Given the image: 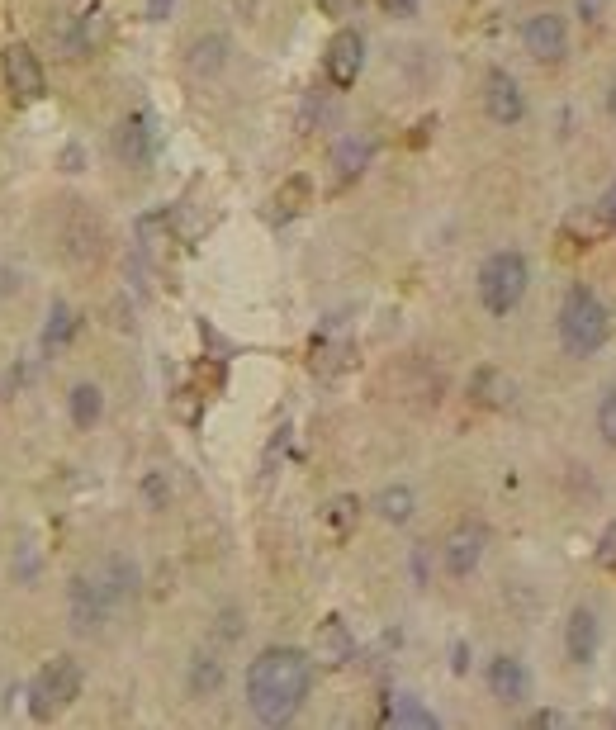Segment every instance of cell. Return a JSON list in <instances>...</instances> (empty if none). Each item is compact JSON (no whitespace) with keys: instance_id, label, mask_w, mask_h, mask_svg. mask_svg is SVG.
<instances>
[{"instance_id":"1","label":"cell","mask_w":616,"mask_h":730,"mask_svg":"<svg viewBox=\"0 0 616 730\" xmlns=\"http://www.w3.org/2000/svg\"><path fill=\"white\" fill-rule=\"evenodd\" d=\"M313 688V659L290 645H271L247 669V707L261 726H290Z\"/></svg>"},{"instance_id":"2","label":"cell","mask_w":616,"mask_h":730,"mask_svg":"<svg viewBox=\"0 0 616 730\" xmlns=\"http://www.w3.org/2000/svg\"><path fill=\"white\" fill-rule=\"evenodd\" d=\"M607 332H612L607 304H602L588 285H574V290L564 294V304H560V342H564V351H569V356H593V351H602Z\"/></svg>"},{"instance_id":"3","label":"cell","mask_w":616,"mask_h":730,"mask_svg":"<svg viewBox=\"0 0 616 730\" xmlns=\"http://www.w3.org/2000/svg\"><path fill=\"white\" fill-rule=\"evenodd\" d=\"M526 280H531V266H526L522 252H493L479 266V304H484V313L508 318L526 299Z\"/></svg>"},{"instance_id":"4","label":"cell","mask_w":616,"mask_h":730,"mask_svg":"<svg viewBox=\"0 0 616 730\" xmlns=\"http://www.w3.org/2000/svg\"><path fill=\"white\" fill-rule=\"evenodd\" d=\"M76 693H81V664H76L72 655L48 659V664L38 669V678L29 683V716H34V721H48L53 712L72 707Z\"/></svg>"},{"instance_id":"5","label":"cell","mask_w":616,"mask_h":730,"mask_svg":"<svg viewBox=\"0 0 616 730\" xmlns=\"http://www.w3.org/2000/svg\"><path fill=\"white\" fill-rule=\"evenodd\" d=\"M109 612H114V598L105 593V584L95 574H76L67 584V617H72L76 636H95L109 621Z\"/></svg>"},{"instance_id":"6","label":"cell","mask_w":616,"mask_h":730,"mask_svg":"<svg viewBox=\"0 0 616 730\" xmlns=\"http://www.w3.org/2000/svg\"><path fill=\"white\" fill-rule=\"evenodd\" d=\"M484 110H489V119L498 128H517L526 119V95L522 86H517V76L503 72V67H493L489 76H484Z\"/></svg>"},{"instance_id":"7","label":"cell","mask_w":616,"mask_h":730,"mask_svg":"<svg viewBox=\"0 0 616 730\" xmlns=\"http://www.w3.org/2000/svg\"><path fill=\"white\" fill-rule=\"evenodd\" d=\"M484 560V527H474V522H460V527L441 541V569L451 574V579H470L474 569Z\"/></svg>"},{"instance_id":"8","label":"cell","mask_w":616,"mask_h":730,"mask_svg":"<svg viewBox=\"0 0 616 730\" xmlns=\"http://www.w3.org/2000/svg\"><path fill=\"white\" fill-rule=\"evenodd\" d=\"M522 43L536 62H560L569 53V24H564V15H550V10L531 15L522 24Z\"/></svg>"},{"instance_id":"9","label":"cell","mask_w":616,"mask_h":730,"mask_svg":"<svg viewBox=\"0 0 616 730\" xmlns=\"http://www.w3.org/2000/svg\"><path fill=\"white\" fill-rule=\"evenodd\" d=\"M323 67H327V81H332L337 91L356 86V76H361V67H365V38L356 34V29H342V34H332Z\"/></svg>"},{"instance_id":"10","label":"cell","mask_w":616,"mask_h":730,"mask_svg":"<svg viewBox=\"0 0 616 730\" xmlns=\"http://www.w3.org/2000/svg\"><path fill=\"white\" fill-rule=\"evenodd\" d=\"M5 81H10V91L19 100H43L48 95V76L38 67L34 48H24V43H10L5 48Z\"/></svg>"},{"instance_id":"11","label":"cell","mask_w":616,"mask_h":730,"mask_svg":"<svg viewBox=\"0 0 616 730\" xmlns=\"http://www.w3.org/2000/svg\"><path fill=\"white\" fill-rule=\"evenodd\" d=\"M484 678H489V693L498 697L503 707H517V702H526V693H531V674H526L522 659H512V655H493Z\"/></svg>"},{"instance_id":"12","label":"cell","mask_w":616,"mask_h":730,"mask_svg":"<svg viewBox=\"0 0 616 730\" xmlns=\"http://www.w3.org/2000/svg\"><path fill=\"white\" fill-rule=\"evenodd\" d=\"M152 147H157V138H152V119H147V114H128L124 124L114 128V152H119V162L133 166V171L152 162Z\"/></svg>"},{"instance_id":"13","label":"cell","mask_w":616,"mask_h":730,"mask_svg":"<svg viewBox=\"0 0 616 730\" xmlns=\"http://www.w3.org/2000/svg\"><path fill=\"white\" fill-rule=\"evenodd\" d=\"M313 659L318 664H327V669H342V664H351L356 659V636L346 631L342 617H327L318 631H313Z\"/></svg>"},{"instance_id":"14","label":"cell","mask_w":616,"mask_h":730,"mask_svg":"<svg viewBox=\"0 0 616 730\" xmlns=\"http://www.w3.org/2000/svg\"><path fill=\"white\" fill-rule=\"evenodd\" d=\"M598 617L588 612V607H574L569 612V621H564V650H569V664H593V655H598Z\"/></svg>"},{"instance_id":"15","label":"cell","mask_w":616,"mask_h":730,"mask_svg":"<svg viewBox=\"0 0 616 730\" xmlns=\"http://www.w3.org/2000/svg\"><path fill=\"white\" fill-rule=\"evenodd\" d=\"M95 579L105 584V593L114 603H128V598L138 593V584H143V574H138V565H133L128 555H105V565H100Z\"/></svg>"},{"instance_id":"16","label":"cell","mask_w":616,"mask_h":730,"mask_svg":"<svg viewBox=\"0 0 616 730\" xmlns=\"http://www.w3.org/2000/svg\"><path fill=\"white\" fill-rule=\"evenodd\" d=\"M512 394H517V384H512L503 370H493V365H479L470 375V399L484 403V408H508Z\"/></svg>"},{"instance_id":"17","label":"cell","mask_w":616,"mask_h":730,"mask_svg":"<svg viewBox=\"0 0 616 730\" xmlns=\"http://www.w3.org/2000/svg\"><path fill=\"white\" fill-rule=\"evenodd\" d=\"M67 57H91L100 43H105V10L100 5H91L86 15H76V24L67 29Z\"/></svg>"},{"instance_id":"18","label":"cell","mask_w":616,"mask_h":730,"mask_svg":"<svg viewBox=\"0 0 616 730\" xmlns=\"http://www.w3.org/2000/svg\"><path fill=\"white\" fill-rule=\"evenodd\" d=\"M67 413H72L76 432H91L95 422L105 418V394H100V384H91V380L72 384V394H67Z\"/></svg>"},{"instance_id":"19","label":"cell","mask_w":616,"mask_h":730,"mask_svg":"<svg viewBox=\"0 0 616 730\" xmlns=\"http://www.w3.org/2000/svg\"><path fill=\"white\" fill-rule=\"evenodd\" d=\"M370 157H375V143H370L365 133H346L342 143L332 147V166H337L342 181H356L365 166H370Z\"/></svg>"},{"instance_id":"20","label":"cell","mask_w":616,"mask_h":730,"mask_svg":"<svg viewBox=\"0 0 616 730\" xmlns=\"http://www.w3.org/2000/svg\"><path fill=\"white\" fill-rule=\"evenodd\" d=\"M185 688L190 697H214L223 688V659L200 650V655H190V669H185Z\"/></svg>"},{"instance_id":"21","label":"cell","mask_w":616,"mask_h":730,"mask_svg":"<svg viewBox=\"0 0 616 730\" xmlns=\"http://www.w3.org/2000/svg\"><path fill=\"white\" fill-rule=\"evenodd\" d=\"M228 62V38L223 34H204L190 43V72L195 76H218Z\"/></svg>"},{"instance_id":"22","label":"cell","mask_w":616,"mask_h":730,"mask_svg":"<svg viewBox=\"0 0 616 730\" xmlns=\"http://www.w3.org/2000/svg\"><path fill=\"white\" fill-rule=\"evenodd\" d=\"M67 256H72V261H95V256H100V223L86 219V214H76L72 228H67Z\"/></svg>"},{"instance_id":"23","label":"cell","mask_w":616,"mask_h":730,"mask_svg":"<svg viewBox=\"0 0 616 730\" xmlns=\"http://www.w3.org/2000/svg\"><path fill=\"white\" fill-rule=\"evenodd\" d=\"M76 323H81V318H76V309H72V304H62V299H57L53 309H48V328H43V347H48V351H62V347H67V342H72V337H76Z\"/></svg>"},{"instance_id":"24","label":"cell","mask_w":616,"mask_h":730,"mask_svg":"<svg viewBox=\"0 0 616 730\" xmlns=\"http://www.w3.org/2000/svg\"><path fill=\"white\" fill-rule=\"evenodd\" d=\"M417 498L408 484H389V489H380V498H375V512H380L384 522H394V527H403L408 517H413Z\"/></svg>"},{"instance_id":"25","label":"cell","mask_w":616,"mask_h":730,"mask_svg":"<svg viewBox=\"0 0 616 730\" xmlns=\"http://www.w3.org/2000/svg\"><path fill=\"white\" fill-rule=\"evenodd\" d=\"M384 721H389V726H422V730L436 726V716L427 712L417 697H394V702H389V712H384Z\"/></svg>"},{"instance_id":"26","label":"cell","mask_w":616,"mask_h":730,"mask_svg":"<svg viewBox=\"0 0 616 730\" xmlns=\"http://www.w3.org/2000/svg\"><path fill=\"white\" fill-rule=\"evenodd\" d=\"M308 195H313L308 176H290V181L280 185V195H275V219H294V214H304Z\"/></svg>"},{"instance_id":"27","label":"cell","mask_w":616,"mask_h":730,"mask_svg":"<svg viewBox=\"0 0 616 730\" xmlns=\"http://www.w3.org/2000/svg\"><path fill=\"white\" fill-rule=\"evenodd\" d=\"M356 517H361V498H351V493H342V498H332L323 508V522L332 536H346V531L356 527Z\"/></svg>"},{"instance_id":"28","label":"cell","mask_w":616,"mask_h":730,"mask_svg":"<svg viewBox=\"0 0 616 730\" xmlns=\"http://www.w3.org/2000/svg\"><path fill=\"white\" fill-rule=\"evenodd\" d=\"M143 503L152 512H162L166 503H171V484H166L162 470H147V475H143Z\"/></svg>"},{"instance_id":"29","label":"cell","mask_w":616,"mask_h":730,"mask_svg":"<svg viewBox=\"0 0 616 730\" xmlns=\"http://www.w3.org/2000/svg\"><path fill=\"white\" fill-rule=\"evenodd\" d=\"M598 432L607 446H616V389H607L598 403Z\"/></svg>"},{"instance_id":"30","label":"cell","mask_w":616,"mask_h":730,"mask_svg":"<svg viewBox=\"0 0 616 730\" xmlns=\"http://www.w3.org/2000/svg\"><path fill=\"white\" fill-rule=\"evenodd\" d=\"M218 636L223 640L242 636V612H237V607H223V612H218Z\"/></svg>"},{"instance_id":"31","label":"cell","mask_w":616,"mask_h":730,"mask_svg":"<svg viewBox=\"0 0 616 730\" xmlns=\"http://www.w3.org/2000/svg\"><path fill=\"white\" fill-rule=\"evenodd\" d=\"M593 555H598V565H607V569L616 565V522L602 531V541H598V550H593Z\"/></svg>"},{"instance_id":"32","label":"cell","mask_w":616,"mask_h":730,"mask_svg":"<svg viewBox=\"0 0 616 730\" xmlns=\"http://www.w3.org/2000/svg\"><path fill=\"white\" fill-rule=\"evenodd\" d=\"M62 171H72V176H76V171H86V147H81V143L62 147Z\"/></svg>"},{"instance_id":"33","label":"cell","mask_w":616,"mask_h":730,"mask_svg":"<svg viewBox=\"0 0 616 730\" xmlns=\"http://www.w3.org/2000/svg\"><path fill=\"white\" fill-rule=\"evenodd\" d=\"M384 5V15H417V5H422V0H380Z\"/></svg>"},{"instance_id":"34","label":"cell","mask_w":616,"mask_h":730,"mask_svg":"<svg viewBox=\"0 0 616 730\" xmlns=\"http://www.w3.org/2000/svg\"><path fill=\"white\" fill-rule=\"evenodd\" d=\"M602 10H607V0H579V15L593 24V19H602Z\"/></svg>"},{"instance_id":"35","label":"cell","mask_w":616,"mask_h":730,"mask_svg":"<svg viewBox=\"0 0 616 730\" xmlns=\"http://www.w3.org/2000/svg\"><path fill=\"white\" fill-rule=\"evenodd\" d=\"M176 10V0H147V19H166Z\"/></svg>"},{"instance_id":"36","label":"cell","mask_w":616,"mask_h":730,"mask_svg":"<svg viewBox=\"0 0 616 730\" xmlns=\"http://www.w3.org/2000/svg\"><path fill=\"white\" fill-rule=\"evenodd\" d=\"M602 219H607V223L616 228V181H612V190L602 195Z\"/></svg>"},{"instance_id":"37","label":"cell","mask_w":616,"mask_h":730,"mask_svg":"<svg viewBox=\"0 0 616 730\" xmlns=\"http://www.w3.org/2000/svg\"><path fill=\"white\" fill-rule=\"evenodd\" d=\"M351 5H356V0H318V10H323V15H346Z\"/></svg>"},{"instance_id":"38","label":"cell","mask_w":616,"mask_h":730,"mask_svg":"<svg viewBox=\"0 0 616 730\" xmlns=\"http://www.w3.org/2000/svg\"><path fill=\"white\" fill-rule=\"evenodd\" d=\"M413 579L427 584V550H413Z\"/></svg>"},{"instance_id":"39","label":"cell","mask_w":616,"mask_h":730,"mask_svg":"<svg viewBox=\"0 0 616 730\" xmlns=\"http://www.w3.org/2000/svg\"><path fill=\"white\" fill-rule=\"evenodd\" d=\"M531 726H541V730L564 726V716H560V712H536V721H531Z\"/></svg>"},{"instance_id":"40","label":"cell","mask_w":616,"mask_h":730,"mask_svg":"<svg viewBox=\"0 0 616 730\" xmlns=\"http://www.w3.org/2000/svg\"><path fill=\"white\" fill-rule=\"evenodd\" d=\"M455 674H465V669H470V650H465V645H455Z\"/></svg>"},{"instance_id":"41","label":"cell","mask_w":616,"mask_h":730,"mask_svg":"<svg viewBox=\"0 0 616 730\" xmlns=\"http://www.w3.org/2000/svg\"><path fill=\"white\" fill-rule=\"evenodd\" d=\"M607 114L616 119V81H612V91H607Z\"/></svg>"}]
</instances>
